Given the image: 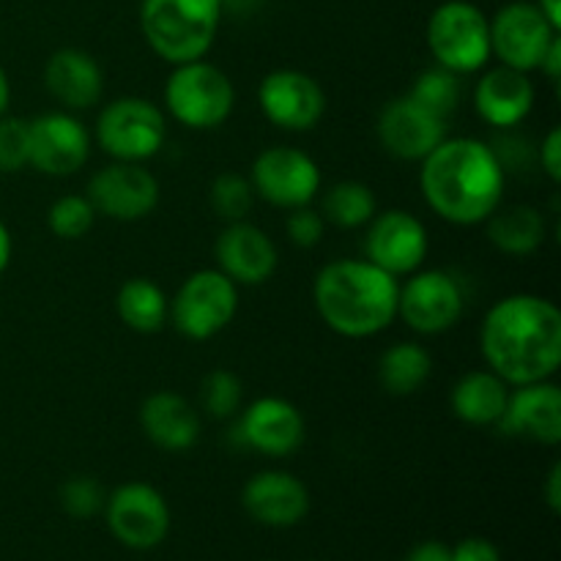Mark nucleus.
<instances>
[{
    "mask_svg": "<svg viewBox=\"0 0 561 561\" xmlns=\"http://www.w3.org/2000/svg\"><path fill=\"white\" fill-rule=\"evenodd\" d=\"M482 356L488 370L510 387L548 381L561 365V312L551 299L513 294L482 318Z\"/></svg>",
    "mask_w": 561,
    "mask_h": 561,
    "instance_id": "nucleus-1",
    "label": "nucleus"
},
{
    "mask_svg": "<svg viewBox=\"0 0 561 561\" xmlns=\"http://www.w3.org/2000/svg\"><path fill=\"white\" fill-rule=\"evenodd\" d=\"M420 168L425 203L444 222L482 225L504 201V164L496 148L474 137H444Z\"/></svg>",
    "mask_w": 561,
    "mask_h": 561,
    "instance_id": "nucleus-2",
    "label": "nucleus"
},
{
    "mask_svg": "<svg viewBox=\"0 0 561 561\" xmlns=\"http://www.w3.org/2000/svg\"><path fill=\"white\" fill-rule=\"evenodd\" d=\"M398 277L367 257H343L316 274L312 301L334 334L365 340L392 327L398 318Z\"/></svg>",
    "mask_w": 561,
    "mask_h": 561,
    "instance_id": "nucleus-3",
    "label": "nucleus"
},
{
    "mask_svg": "<svg viewBox=\"0 0 561 561\" xmlns=\"http://www.w3.org/2000/svg\"><path fill=\"white\" fill-rule=\"evenodd\" d=\"M222 11V0H142V36L168 64L201 60L214 47Z\"/></svg>",
    "mask_w": 561,
    "mask_h": 561,
    "instance_id": "nucleus-4",
    "label": "nucleus"
},
{
    "mask_svg": "<svg viewBox=\"0 0 561 561\" xmlns=\"http://www.w3.org/2000/svg\"><path fill=\"white\" fill-rule=\"evenodd\" d=\"M164 107L186 129H217L236 107V88L219 66L208 60L179 64L164 82Z\"/></svg>",
    "mask_w": 561,
    "mask_h": 561,
    "instance_id": "nucleus-5",
    "label": "nucleus"
},
{
    "mask_svg": "<svg viewBox=\"0 0 561 561\" xmlns=\"http://www.w3.org/2000/svg\"><path fill=\"white\" fill-rule=\"evenodd\" d=\"M427 47L453 75L485 69L491 55V20L469 0H447L427 20Z\"/></svg>",
    "mask_w": 561,
    "mask_h": 561,
    "instance_id": "nucleus-6",
    "label": "nucleus"
},
{
    "mask_svg": "<svg viewBox=\"0 0 561 561\" xmlns=\"http://www.w3.org/2000/svg\"><path fill=\"white\" fill-rule=\"evenodd\" d=\"M96 142L115 162H148L168 140V115L159 104L124 96L104 104L96 118Z\"/></svg>",
    "mask_w": 561,
    "mask_h": 561,
    "instance_id": "nucleus-7",
    "label": "nucleus"
},
{
    "mask_svg": "<svg viewBox=\"0 0 561 561\" xmlns=\"http://www.w3.org/2000/svg\"><path fill=\"white\" fill-rule=\"evenodd\" d=\"M239 312V285L219 268L192 272L170 299V321L186 340H211L233 323Z\"/></svg>",
    "mask_w": 561,
    "mask_h": 561,
    "instance_id": "nucleus-8",
    "label": "nucleus"
},
{
    "mask_svg": "<svg viewBox=\"0 0 561 561\" xmlns=\"http://www.w3.org/2000/svg\"><path fill=\"white\" fill-rule=\"evenodd\" d=\"M252 190L268 206L294 211L310 206L321 192V168L310 153L294 146L263 148L252 162Z\"/></svg>",
    "mask_w": 561,
    "mask_h": 561,
    "instance_id": "nucleus-9",
    "label": "nucleus"
},
{
    "mask_svg": "<svg viewBox=\"0 0 561 561\" xmlns=\"http://www.w3.org/2000/svg\"><path fill=\"white\" fill-rule=\"evenodd\" d=\"M463 307V288L444 268H416L398 290V318L416 334H442L458 327Z\"/></svg>",
    "mask_w": 561,
    "mask_h": 561,
    "instance_id": "nucleus-10",
    "label": "nucleus"
},
{
    "mask_svg": "<svg viewBox=\"0 0 561 561\" xmlns=\"http://www.w3.org/2000/svg\"><path fill=\"white\" fill-rule=\"evenodd\" d=\"M559 27L551 25L537 3L515 0L496 11L491 20V55L499 64L531 75L540 71L548 47L557 42Z\"/></svg>",
    "mask_w": 561,
    "mask_h": 561,
    "instance_id": "nucleus-11",
    "label": "nucleus"
},
{
    "mask_svg": "<svg viewBox=\"0 0 561 561\" xmlns=\"http://www.w3.org/2000/svg\"><path fill=\"white\" fill-rule=\"evenodd\" d=\"M107 526L121 546L151 551L168 537L170 507L162 493L148 482H126L104 502Z\"/></svg>",
    "mask_w": 561,
    "mask_h": 561,
    "instance_id": "nucleus-12",
    "label": "nucleus"
},
{
    "mask_svg": "<svg viewBox=\"0 0 561 561\" xmlns=\"http://www.w3.org/2000/svg\"><path fill=\"white\" fill-rule=\"evenodd\" d=\"M85 197L102 217L137 222L159 206V181L146 164L113 162L91 175Z\"/></svg>",
    "mask_w": 561,
    "mask_h": 561,
    "instance_id": "nucleus-13",
    "label": "nucleus"
},
{
    "mask_svg": "<svg viewBox=\"0 0 561 561\" xmlns=\"http://www.w3.org/2000/svg\"><path fill=\"white\" fill-rule=\"evenodd\" d=\"M431 236L420 217L403 208H387L367 222L365 255L392 277H409L425 263Z\"/></svg>",
    "mask_w": 561,
    "mask_h": 561,
    "instance_id": "nucleus-14",
    "label": "nucleus"
},
{
    "mask_svg": "<svg viewBox=\"0 0 561 561\" xmlns=\"http://www.w3.org/2000/svg\"><path fill=\"white\" fill-rule=\"evenodd\" d=\"M257 104L266 121L285 131H310L327 113L321 82L299 69L268 71L257 88Z\"/></svg>",
    "mask_w": 561,
    "mask_h": 561,
    "instance_id": "nucleus-15",
    "label": "nucleus"
},
{
    "mask_svg": "<svg viewBox=\"0 0 561 561\" xmlns=\"http://www.w3.org/2000/svg\"><path fill=\"white\" fill-rule=\"evenodd\" d=\"M31 131V168L38 173L66 179L82 170L91 157V131L69 110H55L27 121Z\"/></svg>",
    "mask_w": 561,
    "mask_h": 561,
    "instance_id": "nucleus-16",
    "label": "nucleus"
},
{
    "mask_svg": "<svg viewBox=\"0 0 561 561\" xmlns=\"http://www.w3.org/2000/svg\"><path fill=\"white\" fill-rule=\"evenodd\" d=\"M376 131L387 153L405 162H422L447 137V118L431 113L405 93L381 110Z\"/></svg>",
    "mask_w": 561,
    "mask_h": 561,
    "instance_id": "nucleus-17",
    "label": "nucleus"
},
{
    "mask_svg": "<svg viewBox=\"0 0 561 561\" xmlns=\"http://www.w3.org/2000/svg\"><path fill=\"white\" fill-rule=\"evenodd\" d=\"M239 438L266 458H288L305 442V416L290 400L266 394L241 411Z\"/></svg>",
    "mask_w": 561,
    "mask_h": 561,
    "instance_id": "nucleus-18",
    "label": "nucleus"
},
{
    "mask_svg": "<svg viewBox=\"0 0 561 561\" xmlns=\"http://www.w3.org/2000/svg\"><path fill=\"white\" fill-rule=\"evenodd\" d=\"M241 504L257 524L272 526V529H290L310 513V493L299 477L268 469L247 480Z\"/></svg>",
    "mask_w": 561,
    "mask_h": 561,
    "instance_id": "nucleus-19",
    "label": "nucleus"
},
{
    "mask_svg": "<svg viewBox=\"0 0 561 561\" xmlns=\"http://www.w3.org/2000/svg\"><path fill=\"white\" fill-rule=\"evenodd\" d=\"M217 268L236 285H263L277 272V247L257 225L228 222L217 239Z\"/></svg>",
    "mask_w": 561,
    "mask_h": 561,
    "instance_id": "nucleus-20",
    "label": "nucleus"
},
{
    "mask_svg": "<svg viewBox=\"0 0 561 561\" xmlns=\"http://www.w3.org/2000/svg\"><path fill=\"white\" fill-rule=\"evenodd\" d=\"M499 425L513 436L557 447L561 442V389L551 378L513 387Z\"/></svg>",
    "mask_w": 561,
    "mask_h": 561,
    "instance_id": "nucleus-21",
    "label": "nucleus"
},
{
    "mask_svg": "<svg viewBox=\"0 0 561 561\" xmlns=\"http://www.w3.org/2000/svg\"><path fill=\"white\" fill-rule=\"evenodd\" d=\"M474 107L485 124L496 129H513L524 124L526 115L535 107V82L526 71L499 64L477 82Z\"/></svg>",
    "mask_w": 561,
    "mask_h": 561,
    "instance_id": "nucleus-22",
    "label": "nucleus"
},
{
    "mask_svg": "<svg viewBox=\"0 0 561 561\" xmlns=\"http://www.w3.org/2000/svg\"><path fill=\"white\" fill-rule=\"evenodd\" d=\"M44 85L49 96L64 104L69 113L91 110L104 93V71L85 49L66 47L49 55L44 66Z\"/></svg>",
    "mask_w": 561,
    "mask_h": 561,
    "instance_id": "nucleus-23",
    "label": "nucleus"
},
{
    "mask_svg": "<svg viewBox=\"0 0 561 561\" xmlns=\"http://www.w3.org/2000/svg\"><path fill=\"white\" fill-rule=\"evenodd\" d=\"M140 427L148 442L164 453H184L201 438V416L179 392H153L140 405Z\"/></svg>",
    "mask_w": 561,
    "mask_h": 561,
    "instance_id": "nucleus-24",
    "label": "nucleus"
},
{
    "mask_svg": "<svg viewBox=\"0 0 561 561\" xmlns=\"http://www.w3.org/2000/svg\"><path fill=\"white\" fill-rule=\"evenodd\" d=\"M510 400V383L493 370H471L453 387L449 405L460 422L474 427L499 425Z\"/></svg>",
    "mask_w": 561,
    "mask_h": 561,
    "instance_id": "nucleus-25",
    "label": "nucleus"
},
{
    "mask_svg": "<svg viewBox=\"0 0 561 561\" xmlns=\"http://www.w3.org/2000/svg\"><path fill=\"white\" fill-rule=\"evenodd\" d=\"M488 239L499 252L513 257H526L542 247L548 236L546 217L535 206L515 203V206H499L491 217L485 219Z\"/></svg>",
    "mask_w": 561,
    "mask_h": 561,
    "instance_id": "nucleus-26",
    "label": "nucleus"
},
{
    "mask_svg": "<svg viewBox=\"0 0 561 561\" xmlns=\"http://www.w3.org/2000/svg\"><path fill=\"white\" fill-rule=\"evenodd\" d=\"M115 312L131 332L157 334L168 323L170 299L153 279L131 277L115 294Z\"/></svg>",
    "mask_w": 561,
    "mask_h": 561,
    "instance_id": "nucleus-27",
    "label": "nucleus"
},
{
    "mask_svg": "<svg viewBox=\"0 0 561 561\" xmlns=\"http://www.w3.org/2000/svg\"><path fill=\"white\" fill-rule=\"evenodd\" d=\"M433 373V356L420 343H394L378 359V381L394 398L420 392Z\"/></svg>",
    "mask_w": 561,
    "mask_h": 561,
    "instance_id": "nucleus-28",
    "label": "nucleus"
},
{
    "mask_svg": "<svg viewBox=\"0 0 561 561\" xmlns=\"http://www.w3.org/2000/svg\"><path fill=\"white\" fill-rule=\"evenodd\" d=\"M378 211V201L373 190L362 181H337L323 192L321 217L329 225L343 230L365 228Z\"/></svg>",
    "mask_w": 561,
    "mask_h": 561,
    "instance_id": "nucleus-29",
    "label": "nucleus"
},
{
    "mask_svg": "<svg viewBox=\"0 0 561 561\" xmlns=\"http://www.w3.org/2000/svg\"><path fill=\"white\" fill-rule=\"evenodd\" d=\"M409 96L414 102H420L422 107H427L431 113L442 115V118H449V115L458 110L460 102V82L458 75H453L444 66H433V69H425L411 85Z\"/></svg>",
    "mask_w": 561,
    "mask_h": 561,
    "instance_id": "nucleus-30",
    "label": "nucleus"
},
{
    "mask_svg": "<svg viewBox=\"0 0 561 561\" xmlns=\"http://www.w3.org/2000/svg\"><path fill=\"white\" fill-rule=\"evenodd\" d=\"M96 217V208L91 206V201L85 195H64L49 206L47 228L58 239L77 241L91 233Z\"/></svg>",
    "mask_w": 561,
    "mask_h": 561,
    "instance_id": "nucleus-31",
    "label": "nucleus"
},
{
    "mask_svg": "<svg viewBox=\"0 0 561 561\" xmlns=\"http://www.w3.org/2000/svg\"><path fill=\"white\" fill-rule=\"evenodd\" d=\"M208 201H211V208L217 211L219 219L241 222V219L250 217L252 203H255V190H252V181L244 179V175L219 173L211 181Z\"/></svg>",
    "mask_w": 561,
    "mask_h": 561,
    "instance_id": "nucleus-32",
    "label": "nucleus"
},
{
    "mask_svg": "<svg viewBox=\"0 0 561 561\" xmlns=\"http://www.w3.org/2000/svg\"><path fill=\"white\" fill-rule=\"evenodd\" d=\"M241 381L230 370H214L203 378L201 403L203 411L214 420H230L241 409Z\"/></svg>",
    "mask_w": 561,
    "mask_h": 561,
    "instance_id": "nucleus-33",
    "label": "nucleus"
},
{
    "mask_svg": "<svg viewBox=\"0 0 561 561\" xmlns=\"http://www.w3.org/2000/svg\"><path fill=\"white\" fill-rule=\"evenodd\" d=\"M27 164H31L27 121L0 115V173H20Z\"/></svg>",
    "mask_w": 561,
    "mask_h": 561,
    "instance_id": "nucleus-34",
    "label": "nucleus"
},
{
    "mask_svg": "<svg viewBox=\"0 0 561 561\" xmlns=\"http://www.w3.org/2000/svg\"><path fill=\"white\" fill-rule=\"evenodd\" d=\"M104 502L107 496L93 477H71L60 488V504L71 518H93L104 507Z\"/></svg>",
    "mask_w": 561,
    "mask_h": 561,
    "instance_id": "nucleus-35",
    "label": "nucleus"
},
{
    "mask_svg": "<svg viewBox=\"0 0 561 561\" xmlns=\"http://www.w3.org/2000/svg\"><path fill=\"white\" fill-rule=\"evenodd\" d=\"M285 230H288L290 241L301 250H312L323 241V233H327V219L321 217V211L310 206H301L288 211V222H285Z\"/></svg>",
    "mask_w": 561,
    "mask_h": 561,
    "instance_id": "nucleus-36",
    "label": "nucleus"
},
{
    "mask_svg": "<svg viewBox=\"0 0 561 561\" xmlns=\"http://www.w3.org/2000/svg\"><path fill=\"white\" fill-rule=\"evenodd\" d=\"M453 561H502V553L485 537H466L453 548Z\"/></svg>",
    "mask_w": 561,
    "mask_h": 561,
    "instance_id": "nucleus-37",
    "label": "nucleus"
},
{
    "mask_svg": "<svg viewBox=\"0 0 561 561\" xmlns=\"http://www.w3.org/2000/svg\"><path fill=\"white\" fill-rule=\"evenodd\" d=\"M540 168L553 184L561 181V129L553 126L551 131L546 135V140L540 142Z\"/></svg>",
    "mask_w": 561,
    "mask_h": 561,
    "instance_id": "nucleus-38",
    "label": "nucleus"
},
{
    "mask_svg": "<svg viewBox=\"0 0 561 561\" xmlns=\"http://www.w3.org/2000/svg\"><path fill=\"white\" fill-rule=\"evenodd\" d=\"M403 561H453V548L438 540H425L411 548Z\"/></svg>",
    "mask_w": 561,
    "mask_h": 561,
    "instance_id": "nucleus-39",
    "label": "nucleus"
},
{
    "mask_svg": "<svg viewBox=\"0 0 561 561\" xmlns=\"http://www.w3.org/2000/svg\"><path fill=\"white\" fill-rule=\"evenodd\" d=\"M540 71L548 77V80L553 82V85H557V80H559V75H561V36H557V42H553L551 47H548L546 58H542Z\"/></svg>",
    "mask_w": 561,
    "mask_h": 561,
    "instance_id": "nucleus-40",
    "label": "nucleus"
},
{
    "mask_svg": "<svg viewBox=\"0 0 561 561\" xmlns=\"http://www.w3.org/2000/svg\"><path fill=\"white\" fill-rule=\"evenodd\" d=\"M546 496H548V507H551L553 513H559V507H561V466L559 463L553 466L551 474H548Z\"/></svg>",
    "mask_w": 561,
    "mask_h": 561,
    "instance_id": "nucleus-41",
    "label": "nucleus"
},
{
    "mask_svg": "<svg viewBox=\"0 0 561 561\" xmlns=\"http://www.w3.org/2000/svg\"><path fill=\"white\" fill-rule=\"evenodd\" d=\"M537 9L551 20L553 27L561 31V0H537Z\"/></svg>",
    "mask_w": 561,
    "mask_h": 561,
    "instance_id": "nucleus-42",
    "label": "nucleus"
},
{
    "mask_svg": "<svg viewBox=\"0 0 561 561\" xmlns=\"http://www.w3.org/2000/svg\"><path fill=\"white\" fill-rule=\"evenodd\" d=\"M11 263V233L3 222H0V274L9 268Z\"/></svg>",
    "mask_w": 561,
    "mask_h": 561,
    "instance_id": "nucleus-43",
    "label": "nucleus"
},
{
    "mask_svg": "<svg viewBox=\"0 0 561 561\" xmlns=\"http://www.w3.org/2000/svg\"><path fill=\"white\" fill-rule=\"evenodd\" d=\"M9 102H11V82H9V75L3 71V66H0V115H5Z\"/></svg>",
    "mask_w": 561,
    "mask_h": 561,
    "instance_id": "nucleus-44",
    "label": "nucleus"
}]
</instances>
